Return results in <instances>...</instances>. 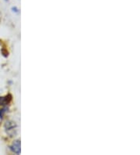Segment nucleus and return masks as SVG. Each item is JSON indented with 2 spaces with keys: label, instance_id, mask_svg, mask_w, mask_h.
Masks as SVG:
<instances>
[{
  "label": "nucleus",
  "instance_id": "4",
  "mask_svg": "<svg viewBox=\"0 0 140 155\" xmlns=\"http://www.w3.org/2000/svg\"><path fill=\"white\" fill-rule=\"evenodd\" d=\"M8 108L7 107H3L2 109L0 110V118H2L3 117V115L5 114L6 111H7Z\"/></svg>",
  "mask_w": 140,
  "mask_h": 155
},
{
  "label": "nucleus",
  "instance_id": "3",
  "mask_svg": "<svg viewBox=\"0 0 140 155\" xmlns=\"http://www.w3.org/2000/svg\"><path fill=\"white\" fill-rule=\"evenodd\" d=\"M12 97L10 95H7L6 97H0V106H4V105H6V104H9V102L11 101Z\"/></svg>",
  "mask_w": 140,
  "mask_h": 155
},
{
  "label": "nucleus",
  "instance_id": "1",
  "mask_svg": "<svg viewBox=\"0 0 140 155\" xmlns=\"http://www.w3.org/2000/svg\"><path fill=\"white\" fill-rule=\"evenodd\" d=\"M16 128H17V125L13 121H6V124H5V129L9 135H11L12 132V136L14 133V130H16Z\"/></svg>",
  "mask_w": 140,
  "mask_h": 155
},
{
  "label": "nucleus",
  "instance_id": "2",
  "mask_svg": "<svg viewBox=\"0 0 140 155\" xmlns=\"http://www.w3.org/2000/svg\"><path fill=\"white\" fill-rule=\"evenodd\" d=\"M10 150H11L13 153L19 154V153H20V140L15 141L13 143V145L10 147Z\"/></svg>",
  "mask_w": 140,
  "mask_h": 155
}]
</instances>
